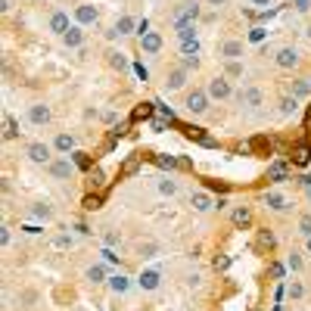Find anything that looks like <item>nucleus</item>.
I'll list each match as a JSON object with an SVG mask.
<instances>
[{"label": "nucleus", "instance_id": "1", "mask_svg": "<svg viewBox=\"0 0 311 311\" xmlns=\"http://www.w3.org/2000/svg\"><path fill=\"white\" fill-rule=\"evenodd\" d=\"M184 106H187L193 115H203V112L209 109V94H203V91H193V94H187Z\"/></svg>", "mask_w": 311, "mask_h": 311}, {"label": "nucleus", "instance_id": "2", "mask_svg": "<svg viewBox=\"0 0 311 311\" xmlns=\"http://www.w3.org/2000/svg\"><path fill=\"white\" fill-rule=\"evenodd\" d=\"M199 19V7L196 4H184L174 16H171V25L177 28V25H184V22H196Z\"/></svg>", "mask_w": 311, "mask_h": 311}, {"label": "nucleus", "instance_id": "3", "mask_svg": "<svg viewBox=\"0 0 311 311\" xmlns=\"http://www.w3.org/2000/svg\"><path fill=\"white\" fill-rule=\"evenodd\" d=\"M274 62H277L280 69H296V65H299V50H296V47H280V50L274 53Z\"/></svg>", "mask_w": 311, "mask_h": 311}, {"label": "nucleus", "instance_id": "4", "mask_svg": "<svg viewBox=\"0 0 311 311\" xmlns=\"http://www.w3.org/2000/svg\"><path fill=\"white\" fill-rule=\"evenodd\" d=\"M184 134H187L190 140H196L199 146H209V149H212V146H218V140H215L212 134H206L203 128H196V125H187V128H184Z\"/></svg>", "mask_w": 311, "mask_h": 311}, {"label": "nucleus", "instance_id": "5", "mask_svg": "<svg viewBox=\"0 0 311 311\" xmlns=\"http://www.w3.org/2000/svg\"><path fill=\"white\" fill-rule=\"evenodd\" d=\"M268 181H277V184L290 181V165H286L283 159H277V162H271V165H268Z\"/></svg>", "mask_w": 311, "mask_h": 311}, {"label": "nucleus", "instance_id": "6", "mask_svg": "<svg viewBox=\"0 0 311 311\" xmlns=\"http://www.w3.org/2000/svg\"><path fill=\"white\" fill-rule=\"evenodd\" d=\"M28 159L37 162V165H47L50 162V146L47 143H31L28 146Z\"/></svg>", "mask_w": 311, "mask_h": 311}, {"label": "nucleus", "instance_id": "7", "mask_svg": "<svg viewBox=\"0 0 311 311\" xmlns=\"http://www.w3.org/2000/svg\"><path fill=\"white\" fill-rule=\"evenodd\" d=\"M50 174L59 177V181L72 177V174H75V162H69V159H56V162H50Z\"/></svg>", "mask_w": 311, "mask_h": 311}, {"label": "nucleus", "instance_id": "8", "mask_svg": "<svg viewBox=\"0 0 311 311\" xmlns=\"http://www.w3.org/2000/svg\"><path fill=\"white\" fill-rule=\"evenodd\" d=\"M209 97H215V100H227L230 97L227 78H212V81H209Z\"/></svg>", "mask_w": 311, "mask_h": 311}, {"label": "nucleus", "instance_id": "9", "mask_svg": "<svg viewBox=\"0 0 311 311\" xmlns=\"http://www.w3.org/2000/svg\"><path fill=\"white\" fill-rule=\"evenodd\" d=\"M221 56H224L227 62H237V59L243 56V44H240V41H224V44H221Z\"/></svg>", "mask_w": 311, "mask_h": 311}, {"label": "nucleus", "instance_id": "10", "mask_svg": "<svg viewBox=\"0 0 311 311\" xmlns=\"http://www.w3.org/2000/svg\"><path fill=\"white\" fill-rule=\"evenodd\" d=\"M184 84H187V69H184V65H181V69H171V72H168L165 87H168V91H181Z\"/></svg>", "mask_w": 311, "mask_h": 311}, {"label": "nucleus", "instance_id": "11", "mask_svg": "<svg viewBox=\"0 0 311 311\" xmlns=\"http://www.w3.org/2000/svg\"><path fill=\"white\" fill-rule=\"evenodd\" d=\"M264 206H268V209H274V212H286V209H290V203L280 196L277 190H268V193H264Z\"/></svg>", "mask_w": 311, "mask_h": 311}, {"label": "nucleus", "instance_id": "12", "mask_svg": "<svg viewBox=\"0 0 311 311\" xmlns=\"http://www.w3.org/2000/svg\"><path fill=\"white\" fill-rule=\"evenodd\" d=\"M28 119H31L34 125H47V122H50V106H44V103L31 106V109H28Z\"/></svg>", "mask_w": 311, "mask_h": 311}, {"label": "nucleus", "instance_id": "13", "mask_svg": "<svg viewBox=\"0 0 311 311\" xmlns=\"http://www.w3.org/2000/svg\"><path fill=\"white\" fill-rule=\"evenodd\" d=\"M293 165H308L311 162V143H299V146H293Z\"/></svg>", "mask_w": 311, "mask_h": 311}, {"label": "nucleus", "instance_id": "14", "mask_svg": "<svg viewBox=\"0 0 311 311\" xmlns=\"http://www.w3.org/2000/svg\"><path fill=\"white\" fill-rule=\"evenodd\" d=\"M308 94H311V84H308V78H293V81H290V97L302 100V97H308Z\"/></svg>", "mask_w": 311, "mask_h": 311}, {"label": "nucleus", "instance_id": "15", "mask_svg": "<svg viewBox=\"0 0 311 311\" xmlns=\"http://www.w3.org/2000/svg\"><path fill=\"white\" fill-rule=\"evenodd\" d=\"M62 41H65V47H81V44H84V31H81V25H72V28L62 34Z\"/></svg>", "mask_w": 311, "mask_h": 311}, {"label": "nucleus", "instance_id": "16", "mask_svg": "<svg viewBox=\"0 0 311 311\" xmlns=\"http://www.w3.org/2000/svg\"><path fill=\"white\" fill-rule=\"evenodd\" d=\"M140 47H143L146 53H159V50H162V37L156 34V31H149V34L140 37Z\"/></svg>", "mask_w": 311, "mask_h": 311}, {"label": "nucleus", "instance_id": "17", "mask_svg": "<svg viewBox=\"0 0 311 311\" xmlns=\"http://www.w3.org/2000/svg\"><path fill=\"white\" fill-rule=\"evenodd\" d=\"M230 221H233V227H249V224H252V212H249L246 206H240V209H233Z\"/></svg>", "mask_w": 311, "mask_h": 311}, {"label": "nucleus", "instance_id": "18", "mask_svg": "<svg viewBox=\"0 0 311 311\" xmlns=\"http://www.w3.org/2000/svg\"><path fill=\"white\" fill-rule=\"evenodd\" d=\"M177 37H181V44H190V41H196V22H184L174 28Z\"/></svg>", "mask_w": 311, "mask_h": 311}, {"label": "nucleus", "instance_id": "19", "mask_svg": "<svg viewBox=\"0 0 311 311\" xmlns=\"http://www.w3.org/2000/svg\"><path fill=\"white\" fill-rule=\"evenodd\" d=\"M255 246H258L261 252H271V249L277 246V240H274V233H271V230H258V237H255Z\"/></svg>", "mask_w": 311, "mask_h": 311}, {"label": "nucleus", "instance_id": "20", "mask_svg": "<svg viewBox=\"0 0 311 311\" xmlns=\"http://www.w3.org/2000/svg\"><path fill=\"white\" fill-rule=\"evenodd\" d=\"M159 271H143V274L137 277V283H140V290H156V286H159Z\"/></svg>", "mask_w": 311, "mask_h": 311}, {"label": "nucleus", "instance_id": "21", "mask_svg": "<svg viewBox=\"0 0 311 311\" xmlns=\"http://www.w3.org/2000/svg\"><path fill=\"white\" fill-rule=\"evenodd\" d=\"M50 31H56V34L62 37V34L69 31V16H65V13H53V16H50Z\"/></svg>", "mask_w": 311, "mask_h": 311}, {"label": "nucleus", "instance_id": "22", "mask_svg": "<svg viewBox=\"0 0 311 311\" xmlns=\"http://www.w3.org/2000/svg\"><path fill=\"white\" fill-rule=\"evenodd\" d=\"M240 103H246L249 109H258V106H261V91H258V87L243 91V94H240Z\"/></svg>", "mask_w": 311, "mask_h": 311}, {"label": "nucleus", "instance_id": "23", "mask_svg": "<svg viewBox=\"0 0 311 311\" xmlns=\"http://www.w3.org/2000/svg\"><path fill=\"white\" fill-rule=\"evenodd\" d=\"M75 19H78V25H91V22H97V10L94 7H78Z\"/></svg>", "mask_w": 311, "mask_h": 311}, {"label": "nucleus", "instance_id": "24", "mask_svg": "<svg viewBox=\"0 0 311 311\" xmlns=\"http://www.w3.org/2000/svg\"><path fill=\"white\" fill-rule=\"evenodd\" d=\"M109 286H112V293H119V296H122V293L131 290V280H128L125 274H112V277H109Z\"/></svg>", "mask_w": 311, "mask_h": 311}, {"label": "nucleus", "instance_id": "25", "mask_svg": "<svg viewBox=\"0 0 311 311\" xmlns=\"http://www.w3.org/2000/svg\"><path fill=\"white\" fill-rule=\"evenodd\" d=\"M131 28H134V19H131V16H122L119 22H115V28L106 31V34H109V37H119V34H128Z\"/></svg>", "mask_w": 311, "mask_h": 311}, {"label": "nucleus", "instance_id": "26", "mask_svg": "<svg viewBox=\"0 0 311 311\" xmlns=\"http://www.w3.org/2000/svg\"><path fill=\"white\" fill-rule=\"evenodd\" d=\"M87 280H91V283H109L106 268H103V264H91V268H87Z\"/></svg>", "mask_w": 311, "mask_h": 311}, {"label": "nucleus", "instance_id": "27", "mask_svg": "<svg viewBox=\"0 0 311 311\" xmlns=\"http://www.w3.org/2000/svg\"><path fill=\"white\" fill-rule=\"evenodd\" d=\"M190 203H193V209H196V212H209V209H215V203L206 196V193H193V199H190Z\"/></svg>", "mask_w": 311, "mask_h": 311}, {"label": "nucleus", "instance_id": "28", "mask_svg": "<svg viewBox=\"0 0 311 311\" xmlns=\"http://www.w3.org/2000/svg\"><path fill=\"white\" fill-rule=\"evenodd\" d=\"M152 109H156V103H140V106L131 112V122H143V119H149Z\"/></svg>", "mask_w": 311, "mask_h": 311}, {"label": "nucleus", "instance_id": "29", "mask_svg": "<svg viewBox=\"0 0 311 311\" xmlns=\"http://www.w3.org/2000/svg\"><path fill=\"white\" fill-rule=\"evenodd\" d=\"M152 162L159 165V168H168V171H171V168H181V159H174V156H165V152H162V156H152Z\"/></svg>", "mask_w": 311, "mask_h": 311}, {"label": "nucleus", "instance_id": "30", "mask_svg": "<svg viewBox=\"0 0 311 311\" xmlns=\"http://www.w3.org/2000/svg\"><path fill=\"white\" fill-rule=\"evenodd\" d=\"M103 184H106V177H103V171H100V168L94 165V168L87 171V187H91V190H100Z\"/></svg>", "mask_w": 311, "mask_h": 311}, {"label": "nucleus", "instance_id": "31", "mask_svg": "<svg viewBox=\"0 0 311 311\" xmlns=\"http://www.w3.org/2000/svg\"><path fill=\"white\" fill-rule=\"evenodd\" d=\"M140 168V156L134 152V156H128V159H125V165H122V177H128V174H134Z\"/></svg>", "mask_w": 311, "mask_h": 311}, {"label": "nucleus", "instance_id": "32", "mask_svg": "<svg viewBox=\"0 0 311 311\" xmlns=\"http://www.w3.org/2000/svg\"><path fill=\"white\" fill-rule=\"evenodd\" d=\"M56 149H59V152H72V149H75V137H72V134H59V137H56Z\"/></svg>", "mask_w": 311, "mask_h": 311}, {"label": "nucleus", "instance_id": "33", "mask_svg": "<svg viewBox=\"0 0 311 311\" xmlns=\"http://www.w3.org/2000/svg\"><path fill=\"white\" fill-rule=\"evenodd\" d=\"M87 212H94V209H100L103 206V196H100V193H91V196H84V203H81Z\"/></svg>", "mask_w": 311, "mask_h": 311}, {"label": "nucleus", "instance_id": "34", "mask_svg": "<svg viewBox=\"0 0 311 311\" xmlns=\"http://www.w3.org/2000/svg\"><path fill=\"white\" fill-rule=\"evenodd\" d=\"M31 215H34V218H44V221H47V218H50V215H53V209H50V206H47V203H37V206H34V209H31Z\"/></svg>", "mask_w": 311, "mask_h": 311}, {"label": "nucleus", "instance_id": "35", "mask_svg": "<svg viewBox=\"0 0 311 311\" xmlns=\"http://www.w3.org/2000/svg\"><path fill=\"white\" fill-rule=\"evenodd\" d=\"M19 131H16V122H13V115H4V137L10 140V137H16Z\"/></svg>", "mask_w": 311, "mask_h": 311}, {"label": "nucleus", "instance_id": "36", "mask_svg": "<svg viewBox=\"0 0 311 311\" xmlns=\"http://www.w3.org/2000/svg\"><path fill=\"white\" fill-rule=\"evenodd\" d=\"M296 112V97H283L280 100V115H293Z\"/></svg>", "mask_w": 311, "mask_h": 311}, {"label": "nucleus", "instance_id": "37", "mask_svg": "<svg viewBox=\"0 0 311 311\" xmlns=\"http://www.w3.org/2000/svg\"><path fill=\"white\" fill-rule=\"evenodd\" d=\"M75 165H81L84 171L94 168V162H91V156H87V152H75Z\"/></svg>", "mask_w": 311, "mask_h": 311}, {"label": "nucleus", "instance_id": "38", "mask_svg": "<svg viewBox=\"0 0 311 311\" xmlns=\"http://www.w3.org/2000/svg\"><path fill=\"white\" fill-rule=\"evenodd\" d=\"M159 190L165 193V196H174V193H177V184L168 181V177H162V181H159Z\"/></svg>", "mask_w": 311, "mask_h": 311}, {"label": "nucleus", "instance_id": "39", "mask_svg": "<svg viewBox=\"0 0 311 311\" xmlns=\"http://www.w3.org/2000/svg\"><path fill=\"white\" fill-rule=\"evenodd\" d=\"M156 252H159V246H156V243H140V249H137V255H143V258H152Z\"/></svg>", "mask_w": 311, "mask_h": 311}, {"label": "nucleus", "instance_id": "40", "mask_svg": "<svg viewBox=\"0 0 311 311\" xmlns=\"http://www.w3.org/2000/svg\"><path fill=\"white\" fill-rule=\"evenodd\" d=\"M109 62H112L115 69H128V59H125L122 53H109Z\"/></svg>", "mask_w": 311, "mask_h": 311}, {"label": "nucleus", "instance_id": "41", "mask_svg": "<svg viewBox=\"0 0 311 311\" xmlns=\"http://www.w3.org/2000/svg\"><path fill=\"white\" fill-rule=\"evenodd\" d=\"M286 293H290V299H302V296H305V286H302V283H290Z\"/></svg>", "mask_w": 311, "mask_h": 311}, {"label": "nucleus", "instance_id": "42", "mask_svg": "<svg viewBox=\"0 0 311 311\" xmlns=\"http://www.w3.org/2000/svg\"><path fill=\"white\" fill-rule=\"evenodd\" d=\"M299 230L305 233V237H311V215H302V221H299Z\"/></svg>", "mask_w": 311, "mask_h": 311}, {"label": "nucleus", "instance_id": "43", "mask_svg": "<svg viewBox=\"0 0 311 311\" xmlns=\"http://www.w3.org/2000/svg\"><path fill=\"white\" fill-rule=\"evenodd\" d=\"M181 50H184V56H196V53H199V44H196V41H190V44H184Z\"/></svg>", "mask_w": 311, "mask_h": 311}, {"label": "nucleus", "instance_id": "44", "mask_svg": "<svg viewBox=\"0 0 311 311\" xmlns=\"http://www.w3.org/2000/svg\"><path fill=\"white\" fill-rule=\"evenodd\" d=\"M72 246V237H56L53 240V249H69Z\"/></svg>", "mask_w": 311, "mask_h": 311}, {"label": "nucleus", "instance_id": "45", "mask_svg": "<svg viewBox=\"0 0 311 311\" xmlns=\"http://www.w3.org/2000/svg\"><path fill=\"white\" fill-rule=\"evenodd\" d=\"M249 41H252V44H261V41H264V31H261V28H252V31H249Z\"/></svg>", "mask_w": 311, "mask_h": 311}, {"label": "nucleus", "instance_id": "46", "mask_svg": "<svg viewBox=\"0 0 311 311\" xmlns=\"http://www.w3.org/2000/svg\"><path fill=\"white\" fill-rule=\"evenodd\" d=\"M299 187L305 190V196H308V203H311V174H308V177H302V181H299Z\"/></svg>", "mask_w": 311, "mask_h": 311}, {"label": "nucleus", "instance_id": "47", "mask_svg": "<svg viewBox=\"0 0 311 311\" xmlns=\"http://www.w3.org/2000/svg\"><path fill=\"white\" fill-rule=\"evenodd\" d=\"M286 264H290V268H293V271H302V258H299V255H296V252H293V255H290V258H286Z\"/></svg>", "mask_w": 311, "mask_h": 311}, {"label": "nucleus", "instance_id": "48", "mask_svg": "<svg viewBox=\"0 0 311 311\" xmlns=\"http://www.w3.org/2000/svg\"><path fill=\"white\" fill-rule=\"evenodd\" d=\"M227 75H230V78H237V75H243V65H240V62H230V65H227Z\"/></svg>", "mask_w": 311, "mask_h": 311}, {"label": "nucleus", "instance_id": "49", "mask_svg": "<svg viewBox=\"0 0 311 311\" xmlns=\"http://www.w3.org/2000/svg\"><path fill=\"white\" fill-rule=\"evenodd\" d=\"M156 109H159V112H162V119H165V122H168V125H171V122H174V112H171V109H168V106H156Z\"/></svg>", "mask_w": 311, "mask_h": 311}, {"label": "nucleus", "instance_id": "50", "mask_svg": "<svg viewBox=\"0 0 311 311\" xmlns=\"http://www.w3.org/2000/svg\"><path fill=\"white\" fill-rule=\"evenodd\" d=\"M227 264H230V258H227V255L215 258V271H227Z\"/></svg>", "mask_w": 311, "mask_h": 311}, {"label": "nucleus", "instance_id": "51", "mask_svg": "<svg viewBox=\"0 0 311 311\" xmlns=\"http://www.w3.org/2000/svg\"><path fill=\"white\" fill-rule=\"evenodd\" d=\"M196 65H199L196 56H184V69H196Z\"/></svg>", "mask_w": 311, "mask_h": 311}, {"label": "nucleus", "instance_id": "52", "mask_svg": "<svg viewBox=\"0 0 311 311\" xmlns=\"http://www.w3.org/2000/svg\"><path fill=\"white\" fill-rule=\"evenodd\" d=\"M115 243H119V233L109 230V233H106V246H115Z\"/></svg>", "mask_w": 311, "mask_h": 311}, {"label": "nucleus", "instance_id": "53", "mask_svg": "<svg viewBox=\"0 0 311 311\" xmlns=\"http://www.w3.org/2000/svg\"><path fill=\"white\" fill-rule=\"evenodd\" d=\"M152 131H165V119H152Z\"/></svg>", "mask_w": 311, "mask_h": 311}, {"label": "nucleus", "instance_id": "54", "mask_svg": "<svg viewBox=\"0 0 311 311\" xmlns=\"http://www.w3.org/2000/svg\"><path fill=\"white\" fill-rule=\"evenodd\" d=\"M209 7H215V10H221V7H227V0H206Z\"/></svg>", "mask_w": 311, "mask_h": 311}, {"label": "nucleus", "instance_id": "55", "mask_svg": "<svg viewBox=\"0 0 311 311\" xmlns=\"http://www.w3.org/2000/svg\"><path fill=\"white\" fill-rule=\"evenodd\" d=\"M252 4H255V7H271L274 0H252Z\"/></svg>", "mask_w": 311, "mask_h": 311}, {"label": "nucleus", "instance_id": "56", "mask_svg": "<svg viewBox=\"0 0 311 311\" xmlns=\"http://www.w3.org/2000/svg\"><path fill=\"white\" fill-rule=\"evenodd\" d=\"M305 122L311 125V103H308V112H305Z\"/></svg>", "mask_w": 311, "mask_h": 311}, {"label": "nucleus", "instance_id": "57", "mask_svg": "<svg viewBox=\"0 0 311 311\" xmlns=\"http://www.w3.org/2000/svg\"><path fill=\"white\" fill-rule=\"evenodd\" d=\"M305 249H308V255H311V237H305Z\"/></svg>", "mask_w": 311, "mask_h": 311}, {"label": "nucleus", "instance_id": "58", "mask_svg": "<svg viewBox=\"0 0 311 311\" xmlns=\"http://www.w3.org/2000/svg\"><path fill=\"white\" fill-rule=\"evenodd\" d=\"M308 84H311V75H308Z\"/></svg>", "mask_w": 311, "mask_h": 311}, {"label": "nucleus", "instance_id": "59", "mask_svg": "<svg viewBox=\"0 0 311 311\" xmlns=\"http://www.w3.org/2000/svg\"><path fill=\"white\" fill-rule=\"evenodd\" d=\"M252 311H261V308H252Z\"/></svg>", "mask_w": 311, "mask_h": 311}]
</instances>
